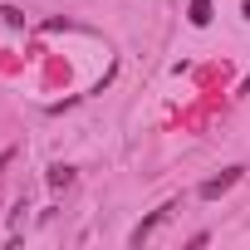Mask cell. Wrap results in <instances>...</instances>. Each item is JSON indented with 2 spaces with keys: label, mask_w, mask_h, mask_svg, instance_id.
Wrapping results in <instances>:
<instances>
[{
  "label": "cell",
  "mask_w": 250,
  "mask_h": 250,
  "mask_svg": "<svg viewBox=\"0 0 250 250\" xmlns=\"http://www.w3.org/2000/svg\"><path fill=\"white\" fill-rule=\"evenodd\" d=\"M240 172H245V167H226L221 177H211V182H201V201H216V196H226V191H230V187L240 182Z\"/></svg>",
  "instance_id": "1"
},
{
  "label": "cell",
  "mask_w": 250,
  "mask_h": 250,
  "mask_svg": "<svg viewBox=\"0 0 250 250\" xmlns=\"http://www.w3.org/2000/svg\"><path fill=\"white\" fill-rule=\"evenodd\" d=\"M167 216H172V206H162V211H152V216H147V221H143V226L133 230V245H143V235H152V230H157V226H162Z\"/></svg>",
  "instance_id": "2"
},
{
  "label": "cell",
  "mask_w": 250,
  "mask_h": 250,
  "mask_svg": "<svg viewBox=\"0 0 250 250\" xmlns=\"http://www.w3.org/2000/svg\"><path fill=\"white\" fill-rule=\"evenodd\" d=\"M74 182V167H49V187H69Z\"/></svg>",
  "instance_id": "3"
},
{
  "label": "cell",
  "mask_w": 250,
  "mask_h": 250,
  "mask_svg": "<svg viewBox=\"0 0 250 250\" xmlns=\"http://www.w3.org/2000/svg\"><path fill=\"white\" fill-rule=\"evenodd\" d=\"M191 20H196V25H206V20H211V5H206V0H196V5H191Z\"/></svg>",
  "instance_id": "4"
},
{
  "label": "cell",
  "mask_w": 250,
  "mask_h": 250,
  "mask_svg": "<svg viewBox=\"0 0 250 250\" xmlns=\"http://www.w3.org/2000/svg\"><path fill=\"white\" fill-rule=\"evenodd\" d=\"M245 15H250V0H245Z\"/></svg>",
  "instance_id": "5"
}]
</instances>
